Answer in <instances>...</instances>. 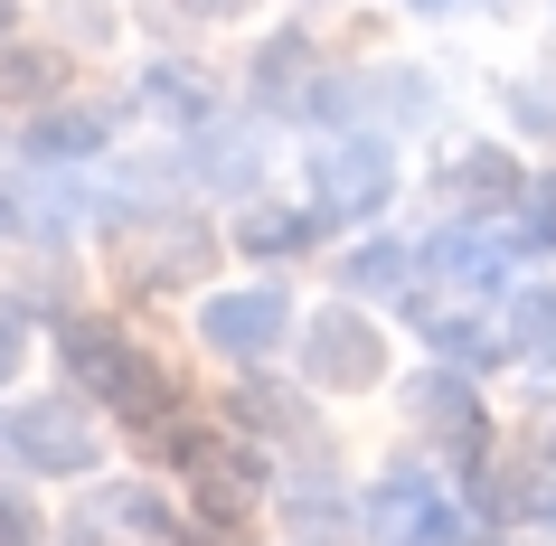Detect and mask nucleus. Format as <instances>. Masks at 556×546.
Wrapping results in <instances>:
<instances>
[{
  "label": "nucleus",
  "mask_w": 556,
  "mask_h": 546,
  "mask_svg": "<svg viewBox=\"0 0 556 546\" xmlns=\"http://www.w3.org/2000/svg\"><path fill=\"white\" fill-rule=\"evenodd\" d=\"M66 368H76V386H86V396H104L123 424H142V433L179 405V396H170V377L151 368L132 340H114L104 320H66Z\"/></svg>",
  "instance_id": "1"
},
{
  "label": "nucleus",
  "mask_w": 556,
  "mask_h": 546,
  "mask_svg": "<svg viewBox=\"0 0 556 546\" xmlns=\"http://www.w3.org/2000/svg\"><path fill=\"white\" fill-rule=\"evenodd\" d=\"M114 142V104H48L29 123V161H86Z\"/></svg>",
  "instance_id": "9"
},
{
  "label": "nucleus",
  "mask_w": 556,
  "mask_h": 546,
  "mask_svg": "<svg viewBox=\"0 0 556 546\" xmlns=\"http://www.w3.org/2000/svg\"><path fill=\"white\" fill-rule=\"evenodd\" d=\"M179 471H189V499L207 518H245L255 509V453H236L227 433H179Z\"/></svg>",
  "instance_id": "6"
},
{
  "label": "nucleus",
  "mask_w": 556,
  "mask_h": 546,
  "mask_svg": "<svg viewBox=\"0 0 556 546\" xmlns=\"http://www.w3.org/2000/svg\"><path fill=\"white\" fill-rule=\"evenodd\" d=\"M538 443H547V461H556V415H547V433H538Z\"/></svg>",
  "instance_id": "20"
},
{
  "label": "nucleus",
  "mask_w": 556,
  "mask_h": 546,
  "mask_svg": "<svg viewBox=\"0 0 556 546\" xmlns=\"http://www.w3.org/2000/svg\"><path fill=\"white\" fill-rule=\"evenodd\" d=\"M151 94H170V114H189V123L207 114V76H179V66H161V76H151Z\"/></svg>",
  "instance_id": "16"
},
{
  "label": "nucleus",
  "mask_w": 556,
  "mask_h": 546,
  "mask_svg": "<svg viewBox=\"0 0 556 546\" xmlns=\"http://www.w3.org/2000/svg\"><path fill=\"white\" fill-rule=\"evenodd\" d=\"M10 453L76 481V471H94V424L76 405H20V415H10Z\"/></svg>",
  "instance_id": "7"
},
{
  "label": "nucleus",
  "mask_w": 556,
  "mask_h": 546,
  "mask_svg": "<svg viewBox=\"0 0 556 546\" xmlns=\"http://www.w3.org/2000/svg\"><path fill=\"white\" fill-rule=\"evenodd\" d=\"M179 10H199V20H236V0H179Z\"/></svg>",
  "instance_id": "19"
},
{
  "label": "nucleus",
  "mask_w": 556,
  "mask_h": 546,
  "mask_svg": "<svg viewBox=\"0 0 556 546\" xmlns=\"http://www.w3.org/2000/svg\"><path fill=\"white\" fill-rule=\"evenodd\" d=\"M283 330H293V302H283L274 283L207 292V302H199V340L217 348V358H274V348H283Z\"/></svg>",
  "instance_id": "4"
},
{
  "label": "nucleus",
  "mask_w": 556,
  "mask_h": 546,
  "mask_svg": "<svg viewBox=\"0 0 556 546\" xmlns=\"http://www.w3.org/2000/svg\"><path fill=\"white\" fill-rule=\"evenodd\" d=\"M415 10H443V0H415Z\"/></svg>",
  "instance_id": "22"
},
{
  "label": "nucleus",
  "mask_w": 556,
  "mask_h": 546,
  "mask_svg": "<svg viewBox=\"0 0 556 546\" xmlns=\"http://www.w3.org/2000/svg\"><path fill=\"white\" fill-rule=\"evenodd\" d=\"M453 199H463V207H519L528 179H519L509 151H463V161H453Z\"/></svg>",
  "instance_id": "10"
},
{
  "label": "nucleus",
  "mask_w": 556,
  "mask_h": 546,
  "mask_svg": "<svg viewBox=\"0 0 556 546\" xmlns=\"http://www.w3.org/2000/svg\"><path fill=\"white\" fill-rule=\"evenodd\" d=\"M368 528H378V546H463V509L425 471H387L368 499Z\"/></svg>",
  "instance_id": "3"
},
{
  "label": "nucleus",
  "mask_w": 556,
  "mask_h": 546,
  "mask_svg": "<svg viewBox=\"0 0 556 546\" xmlns=\"http://www.w3.org/2000/svg\"><path fill=\"white\" fill-rule=\"evenodd\" d=\"M302 66H312V48H302V38H274V48L255 58V94L283 104V114H302V104H312V94H302Z\"/></svg>",
  "instance_id": "14"
},
{
  "label": "nucleus",
  "mask_w": 556,
  "mask_h": 546,
  "mask_svg": "<svg viewBox=\"0 0 556 546\" xmlns=\"http://www.w3.org/2000/svg\"><path fill=\"white\" fill-rule=\"evenodd\" d=\"M302 368H312V386H378L387 340L368 330V312H340V302H330V312L302 330Z\"/></svg>",
  "instance_id": "5"
},
{
  "label": "nucleus",
  "mask_w": 556,
  "mask_h": 546,
  "mask_svg": "<svg viewBox=\"0 0 556 546\" xmlns=\"http://www.w3.org/2000/svg\"><path fill=\"white\" fill-rule=\"evenodd\" d=\"M387 189H396V161H387V142H368V132H340V142L312 151V217H378Z\"/></svg>",
  "instance_id": "2"
},
{
  "label": "nucleus",
  "mask_w": 556,
  "mask_h": 546,
  "mask_svg": "<svg viewBox=\"0 0 556 546\" xmlns=\"http://www.w3.org/2000/svg\"><path fill=\"white\" fill-rule=\"evenodd\" d=\"M20 348H29V340H20V320L0 312V386H10V377H20Z\"/></svg>",
  "instance_id": "18"
},
{
  "label": "nucleus",
  "mask_w": 556,
  "mask_h": 546,
  "mask_svg": "<svg viewBox=\"0 0 556 546\" xmlns=\"http://www.w3.org/2000/svg\"><path fill=\"white\" fill-rule=\"evenodd\" d=\"M509 358H528V368H556V283L509 292Z\"/></svg>",
  "instance_id": "11"
},
{
  "label": "nucleus",
  "mask_w": 556,
  "mask_h": 546,
  "mask_svg": "<svg viewBox=\"0 0 556 546\" xmlns=\"http://www.w3.org/2000/svg\"><path fill=\"white\" fill-rule=\"evenodd\" d=\"M519 245H528V255H556V179H528V199H519Z\"/></svg>",
  "instance_id": "15"
},
{
  "label": "nucleus",
  "mask_w": 556,
  "mask_h": 546,
  "mask_svg": "<svg viewBox=\"0 0 556 546\" xmlns=\"http://www.w3.org/2000/svg\"><path fill=\"white\" fill-rule=\"evenodd\" d=\"M415 274H425V255H415V245H387V236L340 264V283H350V292H415Z\"/></svg>",
  "instance_id": "12"
},
{
  "label": "nucleus",
  "mask_w": 556,
  "mask_h": 546,
  "mask_svg": "<svg viewBox=\"0 0 556 546\" xmlns=\"http://www.w3.org/2000/svg\"><path fill=\"white\" fill-rule=\"evenodd\" d=\"M312 236H321V217H293V207H245L236 217V245L245 255H302Z\"/></svg>",
  "instance_id": "13"
},
{
  "label": "nucleus",
  "mask_w": 556,
  "mask_h": 546,
  "mask_svg": "<svg viewBox=\"0 0 556 546\" xmlns=\"http://www.w3.org/2000/svg\"><path fill=\"white\" fill-rule=\"evenodd\" d=\"M10 10H20V0H0V29H10Z\"/></svg>",
  "instance_id": "21"
},
{
  "label": "nucleus",
  "mask_w": 556,
  "mask_h": 546,
  "mask_svg": "<svg viewBox=\"0 0 556 546\" xmlns=\"http://www.w3.org/2000/svg\"><path fill=\"white\" fill-rule=\"evenodd\" d=\"M29 537H38L29 499H10V490H0V546H29Z\"/></svg>",
  "instance_id": "17"
},
{
  "label": "nucleus",
  "mask_w": 556,
  "mask_h": 546,
  "mask_svg": "<svg viewBox=\"0 0 556 546\" xmlns=\"http://www.w3.org/2000/svg\"><path fill=\"white\" fill-rule=\"evenodd\" d=\"M415 433H434L453 461H481V405H471L463 368H434V377H415Z\"/></svg>",
  "instance_id": "8"
}]
</instances>
